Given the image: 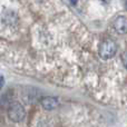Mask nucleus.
Masks as SVG:
<instances>
[{"instance_id":"1","label":"nucleus","mask_w":127,"mask_h":127,"mask_svg":"<svg viewBox=\"0 0 127 127\" xmlns=\"http://www.w3.org/2000/svg\"><path fill=\"white\" fill-rule=\"evenodd\" d=\"M117 53V45L114 40L112 39H105L100 44L98 49V54L103 60L112 59Z\"/></svg>"},{"instance_id":"2","label":"nucleus","mask_w":127,"mask_h":127,"mask_svg":"<svg viewBox=\"0 0 127 127\" xmlns=\"http://www.w3.org/2000/svg\"><path fill=\"white\" fill-rule=\"evenodd\" d=\"M7 115H8V118H10L12 122L18 123L26 117V110L21 104H19L18 101H13L9 105L7 109Z\"/></svg>"},{"instance_id":"3","label":"nucleus","mask_w":127,"mask_h":127,"mask_svg":"<svg viewBox=\"0 0 127 127\" xmlns=\"http://www.w3.org/2000/svg\"><path fill=\"white\" fill-rule=\"evenodd\" d=\"M114 28L121 35L127 33V17L121 16V17L116 18V20L114 21Z\"/></svg>"},{"instance_id":"4","label":"nucleus","mask_w":127,"mask_h":127,"mask_svg":"<svg viewBox=\"0 0 127 127\" xmlns=\"http://www.w3.org/2000/svg\"><path fill=\"white\" fill-rule=\"evenodd\" d=\"M41 106L46 110H53L58 107V100L54 97H44L41 99Z\"/></svg>"},{"instance_id":"5","label":"nucleus","mask_w":127,"mask_h":127,"mask_svg":"<svg viewBox=\"0 0 127 127\" xmlns=\"http://www.w3.org/2000/svg\"><path fill=\"white\" fill-rule=\"evenodd\" d=\"M122 63H123V65L125 66V68L127 69V50L122 55Z\"/></svg>"},{"instance_id":"6","label":"nucleus","mask_w":127,"mask_h":127,"mask_svg":"<svg viewBox=\"0 0 127 127\" xmlns=\"http://www.w3.org/2000/svg\"><path fill=\"white\" fill-rule=\"evenodd\" d=\"M2 81H3V78H2V77H0V89H1V87H2Z\"/></svg>"},{"instance_id":"7","label":"nucleus","mask_w":127,"mask_h":127,"mask_svg":"<svg viewBox=\"0 0 127 127\" xmlns=\"http://www.w3.org/2000/svg\"><path fill=\"white\" fill-rule=\"evenodd\" d=\"M126 7H127V0H126Z\"/></svg>"}]
</instances>
